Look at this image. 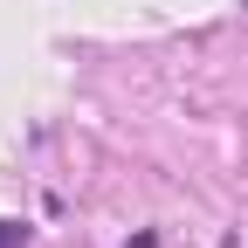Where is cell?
<instances>
[{"label": "cell", "mask_w": 248, "mask_h": 248, "mask_svg": "<svg viewBox=\"0 0 248 248\" xmlns=\"http://www.w3.org/2000/svg\"><path fill=\"white\" fill-rule=\"evenodd\" d=\"M0 248H28V228L21 221H0Z\"/></svg>", "instance_id": "obj_1"}, {"label": "cell", "mask_w": 248, "mask_h": 248, "mask_svg": "<svg viewBox=\"0 0 248 248\" xmlns=\"http://www.w3.org/2000/svg\"><path fill=\"white\" fill-rule=\"evenodd\" d=\"M241 7H248V0H241Z\"/></svg>", "instance_id": "obj_2"}]
</instances>
